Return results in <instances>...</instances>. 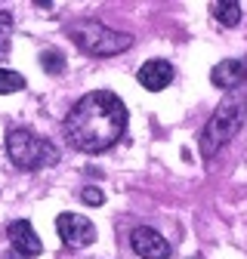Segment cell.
<instances>
[{
	"label": "cell",
	"instance_id": "obj_12",
	"mask_svg": "<svg viewBox=\"0 0 247 259\" xmlns=\"http://www.w3.org/2000/svg\"><path fill=\"white\" fill-rule=\"evenodd\" d=\"M25 90V77L19 71H0V96H10V93H19Z\"/></svg>",
	"mask_w": 247,
	"mask_h": 259
},
{
	"label": "cell",
	"instance_id": "obj_4",
	"mask_svg": "<svg viewBox=\"0 0 247 259\" xmlns=\"http://www.w3.org/2000/svg\"><path fill=\"white\" fill-rule=\"evenodd\" d=\"M7 151L19 170H40L59 160L56 145L37 133H31V130H13L7 136Z\"/></svg>",
	"mask_w": 247,
	"mask_h": 259
},
{
	"label": "cell",
	"instance_id": "obj_14",
	"mask_svg": "<svg viewBox=\"0 0 247 259\" xmlns=\"http://www.w3.org/2000/svg\"><path fill=\"white\" fill-rule=\"evenodd\" d=\"M80 198H84V204H90V207H99L105 198H102V191L99 188H93V185H87L84 191H80Z\"/></svg>",
	"mask_w": 247,
	"mask_h": 259
},
{
	"label": "cell",
	"instance_id": "obj_3",
	"mask_svg": "<svg viewBox=\"0 0 247 259\" xmlns=\"http://www.w3.org/2000/svg\"><path fill=\"white\" fill-rule=\"evenodd\" d=\"M71 40L90 53V56H117V53H127L133 37L124 34V31H114L102 22H93V19H84V22H74L71 25Z\"/></svg>",
	"mask_w": 247,
	"mask_h": 259
},
{
	"label": "cell",
	"instance_id": "obj_13",
	"mask_svg": "<svg viewBox=\"0 0 247 259\" xmlns=\"http://www.w3.org/2000/svg\"><path fill=\"white\" fill-rule=\"evenodd\" d=\"M10 40H13V16L0 10V59L10 53Z\"/></svg>",
	"mask_w": 247,
	"mask_h": 259
},
{
	"label": "cell",
	"instance_id": "obj_8",
	"mask_svg": "<svg viewBox=\"0 0 247 259\" xmlns=\"http://www.w3.org/2000/svg\"><path fill=\"white\" fill-rule=\"evenodd\" d=\"M7 238H10L13 250H16L19 256H28V259H31V256H37V253L44 250V244H40L37 232L31 229V222H25V219H16V222H10Z\"/></svg>",
	"mask_w": 247,
	"mask_h": 259
},
{
	"label": "cell",
	"instance_id": "obj_2",
	"mask_svg": "<svg viewBox=\"0 0 247 259\" xmlns=\"http://www.w3.org/2000/svg\"><path fill=\"white\" fill-rule=\"evenodd\" d=\"M244 120H247V87L226 90V99L213 108L207 126L201 130V136H198L201 154L213 157L223 145H229L235 139V133L244 126Z\"/></svg>",
	"mask_w": 247,
	"mask_h": 259
},
{
	"label": "cell",
	"instance_id": "obj_11",
	"mask_svg": "<svg viewBox=\"0 0 247 259\" xmlns=\"http://www.w3.org/2000/svg\"><path fill=\"white\" fill-rule=\"evenodd\" d=\"M40 65L47 74H62L65 71V56H62L59 50H44L40 53Z\"/></svg>",
	"mask_w": 247,
	"mask_h": 259
},
{
	"label": "cell",
	"instance_id": "obj_10",
	"mask_svg": "<svg viewBox=\"0 0 247 259\" xmlns=\"http://www.w3.org/2000/svg\"><path fill=\"white\" fill-rule=\"evenodd\" d=\"M210 13L220 25H229V28L241 22V4H235V0H229V4H210Z\"/></svg>",
	"mask_w": 247,
	"mask_h": 259
},
{
	"label": "cell",
	"instance_id": "obj_7",
	"mask_svg": "<svg viewBox=\"0 0 247 259\" xmlns=\"http://www.w3.org/2000/svg\"><path fill=\"white\" fill-rule=\"evenodd\" d=\"M210 83L213 87H223V90L247 87V59H226L220 65H213Z\"/></svg>",
	"mask_w": 247,
	"mask_h": 259
},
{
	"label": "cell",
	"instance_id": "obj_5",
	"mask_svg": "<svg viewBox=\"0 0 247 259\" xmlns=\"http://www.w3.org/2000/svg\"><path fill=\"white\" fill-rule=\"evenodd\" d=\"M56 232H59L62 244H65V247H74V250L90 247L93 241H96V225H93L87 216H80V213H59Z\"/></svg>",
	"mask_w": 247,
	"mask_h": 259
},
{
	"label": "cell",
	"instance_id": "obj_1",
	"mask_svg": "<svg viewBox=\"0 0 247 259\" xmlns=\"http://www.w3.org/2000/svg\"><path fill=\"white\" fill-rule=\"evenodd\" d=\"M127 130V108L111 90H93L68 111L65 139L84 154H99L120 142Z\"/></svg>",
	"mask_w": 247,
	"mask_h": 259
},
{
	"label": "cell",
	"instance_id": "obj_9",
	"mask_svg": "<svg viewBox=\"0 0 247 259\" xmlns=\"http://www.w3.org/2000/svg\"><path fill=\"white\" fill-rule=\"evenodd\" d=\"M173 65L167 62V59H148L142 68H139V83L145 87V90H151V93H161L164 87H170L173 83Z\"/></svg>",
	"mask_w": 247,
	"mask_h": 259
},
{
	"label": "cell",
	"instance_id": "obj_6",
	"mask_svg": "<svg viewBox=\"0 0 247 259\" xmlns=\"http://www.w3.org/2000/svg\"><path fill=\"white\" fill-rule=\"evenodd\" d=\"M130 247L142 259H170V244L158 232H154V229H145V225L130 235Z\"/></svg>",
	"mask_w": 247,
	"mask_h": 259
}]
</instances>
